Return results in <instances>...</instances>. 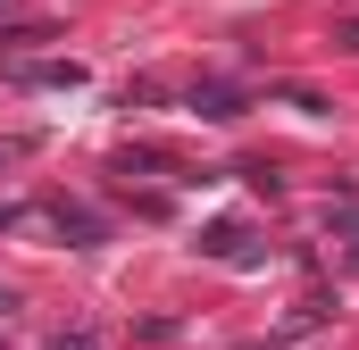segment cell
<instances>
[{"label": "cell", "instance_id": "1", "mask_svg": "<svg viewBox=\"0 0 359 350\" xmlns=\"http://www.w3.org/2000/svg\"><path fill=\"white\" fill-rule=\"evenodd\" d=\"M50 225H59V234H76V242H100V217L76 209V200H50Z\"/></svg>", "mask_w": 359, "mask_h": 350}, {"label": "cell", "instance_id": "2", "mask_svg": "<svg viewBox=\"0 0 359 350\" xmlns=\"http://www.w3.org/2000/svg\"><path fill=\"white\" fill-rule=\"evenodd\" d=\"M192 108H201V117H243V92H234V84H201Z\"/></svg>", "mask_w": 359, "mask_h": 350}, {"label": "cell", "instance_id": "3", "mask_svg": "<svg viewBox=\"0 0 359 350\" xmlns=\"http://www.w3.org/2000/svg\"><path fill=\"white\" fill-rule=\"evenodd\" d=\"M25 84H84V67H76V59H42V67H25Z\"/></svg>", "mask_w": 359, "mask_h": 350}, {"label": "cell", "instance_id": "4", "mask_svg": "<svg viewBox=\"0 0 359 350\" xmlns=\"http://www.w3.org/2000/svg\"><path fill=\"white\" fill-rule=\"evenodd\" d=\"M243 242H251V234H243V225H217V234H209V251H217V259H251V251H243Z\"/></svg>", "mask_w": 359, "mask_h": 350}]
</instances>
